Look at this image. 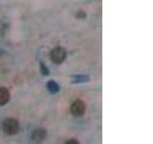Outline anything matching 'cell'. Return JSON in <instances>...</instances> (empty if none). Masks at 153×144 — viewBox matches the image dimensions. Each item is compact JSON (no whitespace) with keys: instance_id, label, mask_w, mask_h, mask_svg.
I'll use <instances>...</instances> for the list:
<instances>
[{"instance_id":"obj_1","label":"cell","mask_w":153,"mask_h":144,"mask_svg":"<svg viewBox=\"0 0 153 144\" xmlns=\"http://www.w3.org/2000/svg\"><path fill=\"white\" fill-rule=\"evenodd\" d=\"M2 127L4 133L9 134V136H14V134H16L19 132V129H20L18 121L13 118H9L5 120L3 122Z\"/></svg>"},{"instance_id":"obj_2","label":"cell","mask_w":153,"mask_h":144,"mask_svg":"<svg viewBox=\"0 0 153 144\" xmlns=\"http://www.w3.org/2000/svg\"><path fill=\"white\" fill-rule=\"evenodd\" d=\"M66 56H67V53L63 47H59V46L55 47L54 49H52V51L50 52L51 61L56 64H59L61 62H63Z\"/></svg>"},{"instance_id":"obj_3","label":"cell","mask_w":153,"mask_h":144,"mask_svg":"<svg viewBox=\"0 0 153 144\" xmlns=\"http://www.w3.org/2000/svg\"><path fill=\"white\" fill-rule=\"evenodd\" d=\"M70 110H71V113L73 114L74 116L79 117L85 113L86 106L81 100H76L73 102V104L71 105Z\"/></svg>"},{"instance_id":"obj_4","label":"cell","mask_w":153,"mask_h":144,"mask_svg":"<svg viewBox=\"0 0 153 144\" xmlns=\"http://www.w3.org/2000/svg\"><path fill=\"white\" fill-rule=\"evenodd\" d=\"M46 136H47L46 130L43 129V128H38L33 132L32 138H33V140L36 141V142H41L45 139Z\"/></svg>"},{"instance_id":"obj_5","label":"cell","mask_w":153,"mask_h":144,"mask_svg":"<svg viewBox=\"0 0 153 144\" xmlns=\"http://www.w3.org/2000/svg\"><path fill=\"white\" fill-rule=\"evenodd\" d=\"M11 98L10 91L5 88H0V106L6 105Z\"/></svg>"},{"instance_id":"obj_6","label":"cell","mask_w":153,"mask_h":144,"mask_svg":"<svg viewBox=\"0 0 153 144\" xmlns=\"http://www.w3.org/2000/svg\"><path fill=\"white\" fill-rule=\"evenodd\" d=\"M47 88L52 94H56L57 91L59 90V86L56 83V82L50 81V82H48V83H47Z\"/></svg>"},{"instance_id":"obj_7","label":"cell","mask_w":153,"mask_h":144,"mask_svg":"<svg viewBox=\"0 0 153 144\" xmlns=\"http://www.w3.org/2000/svg\"><path fill=\"white\" fill-rule=\"evenodd\" d=\"M40 66H41V70H42V74L43 75H47L49 72H48V68L43 64V62H40Z\"/></svg>"},{"instance_id":"obj_8","label":"cell","mask_w":153,"mask_h":144,"mask_svg":"<svg viewBox=\"0 0 153 144\" xmlns=\"http://www.w3.org/2000/svg\"><path fill=\"white\" fill-rule=\"evenodd\" d=\"M66 143H79V141L78 140H76V139H70V140H68Z\"/></svg>"}]
</instances>
